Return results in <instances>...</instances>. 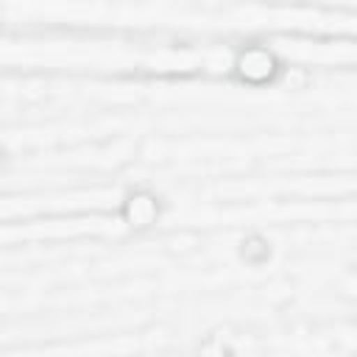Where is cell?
Listing matches in <instances>:
<instances>
[{
    "instance_id": "cell-1",
    "label": "cell",
    "mask_w": 357,
    "mask_h": 357,
    "mask_svg": "<svg viewBox=\"0 0 357 357\" xmlns=\"http://www.w3.org/2000/svg\"><path fill=\"white\" fill-rule=\"evenodd\" d=\"M231 67H234V70L240 73V78H245V81H265V78L273 73L276 61H273V53H271L268 47H248V50H243V53L234 59Z\"/></svg>"
},
{
    "instance_id": "cell-2",
    "label": "cell",
    "mask_w": 357,
    "mask_h": 357,
    "mask_svg": "<svg viewBox=\"0 0 357 357\" xmlns=\"http://www.w3.org/2000/svg\"><path fill=\"white\" fill-rule=\"evenodd\" d=\"M156 215H159L156 201H153L151 195H142V192L131 195V198H128V204H126V209H123L126 223H128V226H137V229H142V226L153 223V220H156Z\"/></svg>"
}]
</instances>
